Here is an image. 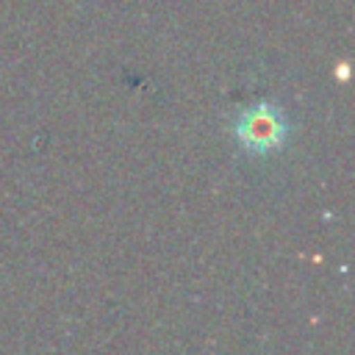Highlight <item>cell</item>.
Wrapping results in <instances>:
<instances>
[{
    "mask_svg": "<svg viewBox=\"0 0 355 355\" xmlns=\"http://www.w3.org/2000/svg\"><path fill=\"white\" fill-rule=\"evenodd\" d=\"M236 136L241 139L244 147L250 150H275L283 144L286 139V119L280 114V108L269 105V103H258L252 108H247L239 122H236Z\"/></svg>",
    "mask_w": 355,
    "mask_h": 355,
    "instance_id": "1",
    "label": "cell"
}]
</instances>
